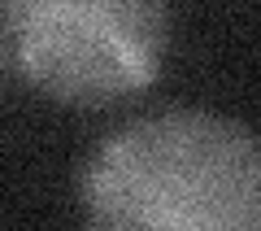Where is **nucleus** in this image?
Instances as JSON below:
<instances>
[{
  "mask_svg": "<svg viewBox=\"0 0 261 231\" xmlns=\"http://www.w3.org/2000/svg\"><path fill=\"white\" fill-rule=\"evenodd\" d=\"M166 44V0H5V61L57 105L105 109L144 92Z\"/></svg>",
  "mask_w": 261,
  "mask_h": 231,
  "instance_id": "2",
  "label": "nucleus"
},
{
  "mask_svg": "<svg viewBox=\"0 0 261 231\" xmlns=\"http://www.w3.org/2000/svg\"><path fill=\"white\" fill-rule=\"evenodd\" d=\"M79 196L92 227L261 231V140L200 109L140 118L92 153Z\"/></svg>",
  "mask_w": 261,
  "mask_h": 231,
  "instance_id": "1",
  "label": "nucleus"
}]
</instances>
